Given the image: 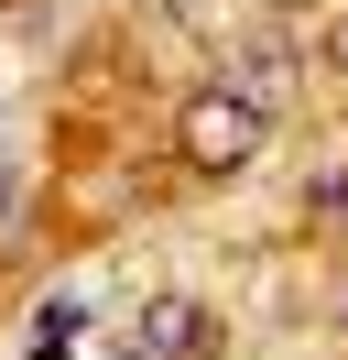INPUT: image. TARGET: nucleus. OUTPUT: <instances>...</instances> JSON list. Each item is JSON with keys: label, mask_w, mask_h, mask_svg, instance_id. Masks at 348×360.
<instances>
[{"label": "nucleus", "mask_w": 348, "mask_h": 360, "mask_svg": "<svg viewBox=\"0 0 348 360\" xmlns=\"http://www.w3.org/2000/svg\"><path fill=\"white\" fill-rule=\"evenodd\" d=\"M174 153H185L196 175H239V164L261 153V98H239V88H196L185 110H174Z\"/></svg>", "instance_id": "1"}, {"label": "nucleus", "mask_w": 348, "mask_h": 360, "mask_svg": "<svg viewBox=\"0 0 348 360\" xmlns=\"http://www.w3.org/2000/svg\"><path fill=\"white\" fill-rule=\"evenodd\" d=\"M196 338H207V316H196L185 295H142V316H130V360H185Z\"/></svg>", "instance_id": "2"}, {"label": "nucleus", "mask_w": 348, "mask_h": 360, "mask_svg": "<svg viewBox=\"0 0 348 360\" xmlns=\"http://www.w3.org/2000/svg\"><path fill=\"white\" fill-rule=\"evenodd\" d=\"M65 349H76V295H55L44 328H33V360H65Z\"/></svg>", "instance_id": "3"}, {"label": "nucleus", "mask_w": 348, "mask_h": 360, "mask_svg": "<svg viewBox=\"0 0 348 360\" xmlns=\"http://www.w3.org/2000/svg\"><path fill=\"white\" fill-rule=\"evenodd\" d=\"M0 219H11V175H0Z\"/></svg>", "instance_id": "4"}, {"label": "nucleus", "mask_w": 348, "mask_h": 360, "mask_svg": "<svg viewBox=\"0 0 348 360\" xmlns=\"http://www.w3.org/2000/svg\"><path fill=\"white\" fill-rule=\"evenodd\" d=\"M337 55H348V33H337Z\"/></svg>", "instance_id": "5"}]
</instances>
